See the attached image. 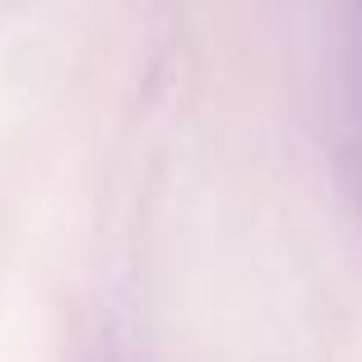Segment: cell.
<instances>
[{
    "label": "cell",
    "mask_w": 362,
    "mask_h": 362,
    "mask_svg": "<svg viewBox=\"0 0 362 362\" xmlns=\"http://www.w3.org/2000/svg\"><path fill=\"white\" fill-rule=\"evenodd\" d=\"M344 10H349V14H362V0H344Z\"/></svg>",
    "instance_id": "cell-1"
}]
</instances>
